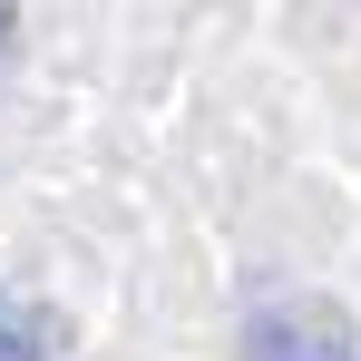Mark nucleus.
<instances>
[{
    "label": "nucleus",
    "mask_w": 361,
    "mask_h": 361,
    "mask_svg": "<svg viewBox=\"0 0 361 361\" xmlns=\"http://www.w3.org/2000/svg\"><path fill=\"white\" fill-rule=\"evenodd\" d=\"M244 352L254 361H361L352 352V312L322 293H283L254 312V332H244Z\"/></svg>",
    "instance_id": "nucleus-1"
},
{
    "label": "nucleus",
    "mask_w": 361,
    "mask_h": 361,
    "mask_svg": "<svg viewBox=\"0 0 361 361\" xmlns=\"http://www.w3.org/2000/svg\"><path fill=\"white\" fill-rule=\"evenodd\" d=\"M0 361H68V322L20 302V293H0Z\"/></svg>",
    "instance_id": "nucleus-2"
},
{
    "label": "nucleus",
    "mask_w": 361,
    "mask_h": 361,
    "mask_svg": "<svg viewBox=\"0 0 361 361\" xmlns=\"http://www.w3.org/2000/svg\"><path fill=\"white\" fill-rule=\"evenodd\" d=\"M10 30H20V20H10V10H0V49H10Z\"/></svg>",
    "instance_id": "nucleus-3"
}]
</instances>
